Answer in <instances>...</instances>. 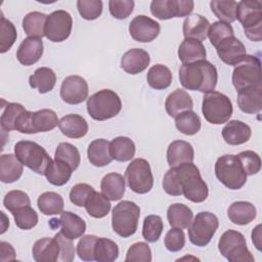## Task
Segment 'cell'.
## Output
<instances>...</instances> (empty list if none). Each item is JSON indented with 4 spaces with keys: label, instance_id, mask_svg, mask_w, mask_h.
<instances>
[{
    "label": "cell",
    "instance_id": "91938a15",
    "mask_svg": "<svg viewBox=\"0 0 262 262\" xmlns=\"http://www.w3.org/2000/svg\"><path fill=\"white\" fill-rule=\"evenodd\" d=\"M94 191V188L87 183H78L74 185L70 191V201L78 206L84 207L89 195Z\"/></svg>",
    "mask_w": 262,
    "mask_h": 262
},
{
    "label": "cell",
    "instance_id": "ac0fdd59",
    "mask_svg": "<svg viewBox=\"0 0 262 262\" xmlns=\"http://www.w3.org/2000/svg\"><path fill=\"white\" fill-rule=\"evenodd\" d=\"M216 50L219 58L228 66H236L247 55L245 45L234 36L222 40Z\"/></svg>",
    "mask_w": 262,
    "mask_h": 262
},
{
    "label": "cell",
    "instance_id": "9c48e42d",
    "mask_svg": "<svg viewBox=\"0 0 262 262\" xmlns=\"http://www.w3.org/2000/svg\"><path fill=\"white\" fill-rule=\"evenodd\" d=\"M231 100L223 93L211 91L204 95L202 113L206 121L214 125L226 123L232 116Z\"/></svg>",
    "mask_w": 262,
    "mask_h": 262
},
{
    "label": "cell",
    "instance_id": "52a82bcc",
    "mask_svg": "<svg viewBox=\"0 0 262 262\" xmlns=\"http://www.w3.org/2000/svg\"><path fill=\"white\" fill-rule=\"evenodd\" d=\"M140 208L131 201H122L112 212L113 230L122 237H129L136 232Z\"/></svg>",
    "mask_w": 262,
    "mask_h": 262
},
{
    "label": "cell",
    "instance_id": "f35d334b",
    "mask_svg": "<svg viewBox=\"0 0 262 262\" xmlns=\"http://www.w3.org/2000/svg\"><path fill=\"white\" fill-rule=\"evenodd\" d=\"M37 205L41 213L44 215H58L63 210L62 196L54 191H45L39 195Z\"/></svg>",
    "mask_w": 262,
    "mask_h": 262
},
{
    "label": "cell",
    "instance_id": "7bdbcfd3",
    "mask_svg": "<svg viewBox=\"0 0 262 262\" xmlns=\"http://www.w3.org/2000/svg\"><path fill=\"white\" fill-rule=\"evenodd\" d=\"M119 257L118 245L105 237H98L94 249V259L98 262H113Z\"/></svg>",
    "mask_w": 262,
    "mask_h": 262
},
{
    "label": "cell",
    "instance_id": "ba28073f",
    "mask_svg": "<svg viewBox=\"0 0 262 262\" xmlns=\"http://www.w3.org/2000/svg\"><path fill=\"white\" fill-rule=\"evenodd\" d=\"M14 154L23 165L40 175L45 174L47 167L52 161L41 145L29 140L16 142L14 145Z\"/></svg>",
    "mask_w": 262,
    "mask_h": 262
},
{
    "label": "cell",
    "instance_id": "be15d7a7",
    "mask_svg": "<svg viewBox=\"0 0 262 262\" xmlns=\"http://www.w3.org/2000/svg\"><path fill=\"white\" fill-rule=\"evenodd\" d=\"M252 242L257 250L261 251V224H258L252 231Z\"/></svg>",
    "mask_w": 262,
    "mask_h": 262
},
{
    "label": "cell",
    "instance_id": "7402d4cb",
    "mask_svg": "<svg viewBox=\"0 0 262 262\" xmlns=\"http://www.w3.org/2000/svg\"><path fill=\"white\" fill-rule=\"evenodd\" d=\"M32 253L37 262H54L58 261L60 247L55 237H43L35 242Z\"/></svg>",
    "mask_w": 262,
    "mask_h": 262
},
{
    "label": "cell",
    "instance_id": "44dd1931",
    "mask_svg": "<svg viewBox=\"0 0 262 262\" xmlns=\"http://www.w3.org/2000/svg\"><path fill=\"white\" fill-rule=\"evenodd\" d=\"M237 105L246 114H256L262 107V84L237 91Z\"/></svg>",
    "mask_w": 262,
    "mask_h": 262
},
{
    "label": "cell",
    "instance_id": "d590c367",
    "mask_svg": "<svg viewBox=\"0 0 262 262\" xmlns=\"http://www.w3.org/2000/svg\"><path fill=\"white\" fill-rule=\"evenodd\" d=\"M110 150L113 160L127 162L131 161L135 155V144L129 137L119 136L111 141Z\"/></svg>",
    "mask_w": 262,
    "mask_h": 262
},
{
    "label": "cell",
    "instance_id": "6125c7cd",
    "mask_svg": "<svg viewBox=\"0 0 262 262\" xmlns=\"http://www.w3.org/2000/svg\"><path fill=\"white\" fill-rule=\"evenodd\" d=\"M0 260L2 262L6 261H14L15 260V252L12 246L6 242L0 243Z\"/></svg>",
    "mask_w": 262,
    "mask_h": 262
},
{
    "label": "cell",
    "instance_id": "277c9868",
    "mask_svg": "<svg viewBox=\"0 0 262 262\" xmlns=\"http://www.w3.org/2000/svg\"><path fill=\"white\" fill-rule=\"evenodd\" d=\"M236 18L242 24L245 35L255 42L262 40V3L258 0L241 1L236 7Z\"/></svg>",
    "mask_w": 262,
    "mask_h": 262
},
{
    "label": "cell",
    "instance_id": "83f0119b",
    "mask_svg": "<svg viewBox=\"0 0 262 262\" xmlns=\"http://www.w3.org/2000/svg\"><path fill=\"white\" fill-rule=\"evenodd\" d=\"M193 107V102L190 95L183 89H176L168 95L165 101V108L167 114L175 118L180 113L189 111Z\"/></svg>",
    "mask_w": 262,
    "mask_h": 262
},
{
    "label": "cell",
    "instance_id": "7c38bea8",
    "mask_svg": "<svg viewBox=\"0 0 262 262\" xmlns=\"http://www.w3.org/2000/svg\"><path fill=\"white\" fill-rule=\"evenodd\" d=\"M127 185L136 193H146L154 185V176L149 163L145 159L137 158L131 161L125 171Z\"/></svg>",
    "mask_w": 262,
    "mask_h": 262
},
{
    "label": "cell",
    "instance_id": "ee69618b",
    "mask_svg": "<svg viewBox=\"0 0 262 262\" xmlns=\"http://www.w3.org/2000/svg\"><path fill=\"white\" fill-rule=\"evenodd\" d=\"M54 159L68 164L73 171L79 167L81 162V156L78 148L69 142H60L57 145Z\"/></svg>",
    "mask_w": 262,
    "mask_h": 262
},
{
    "label": "cell",
    "instance_id": "4316f807",
    "mask_svg": "<svg viewBox=\"0 0 262 262\" xmlns=\"http://www.w3.org/2000/svg\"><path fill=\"white\" fill-rule=\"evenodd\" d=\"M206 55L205 46L201 41L195 39L185 38L178 48V57L183 64L205 60Z\"/></svg>",
    "mask_w": 262,
    "mask_h": 262
},
{
    "label": "cell",
    "instance_id": "9f6ffc18",
    "mask_svg": "<svg viewBox=\"0 0 262 262\" xmlns=\"http://www.w3.org/2000/svg\"><path fill=\"white\" fill-rule=\"evenodd\" d=\"M97 236L93 234H87L81 237L77 245V254L79 258L83 261H93L94 259V249L97 242Z\"/></svg>",
    "mask_w": 262,
    "mask_h": 262
},
{
    "label": "cell",
    "instance_id": "2e32d148",
    "mask_svg": "<svg viewBox=\"0 0 262 262\" xmlns=\"http://www.w3.org/2000/svg\"><path fill=\"white\" fill-rule=\"evenodd\" d=\"M88 84L80 76L73 75L67 77L60 86V97L69 104H79L88 96Z\"/></svg>",
    "mask_w": 262,
    "mask_h": 262
},
{
    "label": "cell",
    "instance_id": "3957f363",
    "mask_svg": "<svg viewBox=\"0 0 262 262\" xmlns=\"http://www.w3.org/2000/svg\"><path fill=\"white\" fill-rule=\"evenodd\" d=\"M86 106L89 116L93 120L105 121L120 113L122 101L115 91L102 89L87 98Z\"/></svg>",
    "mask_w": 262,
    "mask_h": 262
},
{
    "label": "cell",
    "instance_id": "7a4b0ae2",
    "mask_svg": "<svg viewBox=\"0 0 262 262\" xmlns=\"http://www.w3.org/2000/svg\"><path fill=\"white\" fill-rule=\"evenodd\" d=\"M179 80L185 89L208 93L217 85V69L206 59L185 63L179 69Z\"/></svg>",
    "mask_w": 262,
    "mask_h": 262
},
{
    "label": "cell",
    "instance_id": "1f68e13d",
    "mask_svg": "<svg viewBox=\"0 0 262 262\" xmlns=\"http://www.w3.org/2000/svg\"><path fill=\"white\" fill-rule=\"evenodd\" d=\"M59 224L61 228L60 232L71 239L81 237L86 230L85 221L80 216L70 211H66L60 214Z\"/></svg>",
    "mask_w": 262,
    "mask_h": 262
},
{
    "label": "cell",
    "instance_id": "d6a6232c",
    "mask_svg": "<svg viewBox=\"0 0 262 262\" xmlns=\"http://www.w3.org/2000/svg\"><path fill=\"white\" fill-rule=\"evenodd\" d=\"M100 189L110 201H119L125 193V178L119 173H108L101 179Z\"/></svg>",
    "mask_w": 262,
    "mask_h": 262
},
{
    "label": "cell",
    "instance_id": "816d5d0a",
    "mask_svg": "<svg viewBox=\"0 0 262 262\" xmlns=\"http://www.w3.org/2000/svg\"><path fill=\"white\" fill-rule=\"evenodd\" d=\"M3 205L10 213H13L23 207L30 206L31 201L29 195L25 191L11 190L5 194L3 199Z\"/></svg>",
    "mask_w": 262,
    "mask_h": 262
},
{
    "label": "cell",
    "instance_id": "b9f144b4",
    "mask_svg": "<svg viewBox=\"0 0 262 262\" xmlns=\"http://www.w3.org/2000/svg\"><path fill=\"white\" fill-rule=\"evenodd\" d=\"M175 126L179 132L185 135L196 134L202 126L200 117L191 110L180 113L175 117Z\"/></svg>",
    "mask_w": 262,
    "mask_h": 262
},
{
    "label": "cell",
    "instance_id": "9a60e30c",
    "mask_svg": "<svg viewBox=\"0 0 262 262\" xmlns=\"http://www.w3.org/2000/svg\"><path fill=\"white\" fill-rule=\"evenodd\" d=\"M191 0H154L150 3V12L159 19L188 16L193 10Z\"/></svg>",
    "mask_w": 262,
    "mask_h": 262
},
{
    "label": "cell",
    "instance_id": "6f0895ef",
    "mask_svg": "<svg viewBox=\"0 0 262 262\" xmlns=\"http://www.w3.org/2000/svg\"><path fill=\"white\" fill-rule=\"evenodd\" d=\"M165 247L170 252H178L185 245V234L181 228L172 227L165 235Z\"/></svg>",
    "mask_w": 262,
    "mask_h": 262
},
{
    "label": "cell",
    "instance_id": "4dcf8cb0",
    "mask_svg": "<svg viewBox=\"0 0 262 262\" xmlns=\"http://www.w3.org/2000/svg\"><path fill=\"white\" fill-rule=\"evenodd\" d=\"M110 143V141L103 138L95 139L90 142L87 148V157L90 164L95 167H104L113 161Z\"/></svg>",
    "mask_w": 262,
    "mask_h": 262
},
{
    "label": "cell",
    "instance_id": "f907efd6",
    "mask_svg": "<svg viewBox=\"0 0 262 262\" xmlns=\"http://www.w3.org/2000/svg\"><path fill=\"white\" fill-rule=\"evenodd\" d=\"M230 36H234V32L229 24L218 20L210 25L208 37L214 47H217L222 40Z\"/></svg>",
    "mask_w": 262,
    "mask_h": 262
},
{
    "label": "cell",
    "instance_id": "d4e9b609",
    "mask_svg": "<svg viewBox=\"0 0 262 262\" xmlns=\"http://www.w3.org/2000/svg\"><path fill=\"white\" fill-rule=\"evenodd\" d=\"M251 134L250 126L238 120L229 121L222 129V137L229 145H239L247 142Z\"/></svg>",
    "mask_w": 262,
    "mask_h": 262
},
{
    "label": "cell",
    "instance_id": "681fc988",
    "mask_svg": "<svg viewBox=\"0 0 262 262\" xmlns=\"http://www.w3.org/2000/svg\"><path fill=\"white\" fill-rule=\"evenodd\" d=\"M16 226L24 230H29L35 227L38 223V215L31 206L23 207L12 213Z\"/></svg>",
    "mask_w": 262,
    "mask_h": 262
},
{
    "label": "cell",
    "instance_id": "5b68a950",
    "mask_svg": "<svg viewBox=\"0 0 262 262\" xmlns=\"http://www.w3.org/2000/svg\"><path fill=\"white\" fill-rule=\"evenodd\" d=\"M57 115L54 111L43 108L37 112L25 111L18 117L15 130L25 134L47 132L53 130L58 125Z\"/></svg>",
    "mask_w": 262,
    "mask_h": 262
},
{
    "label": "cell",
    "instance_id": "ffe728a7",
    "mask_svg": "<svg viewBox=\"0 0 262 262\" xmlns=\"http://www.w3.org/2000/svg\"><path fill=\"white\" fill-rule=\"evenodd\" d=\"M149 54L141 48H133L126 51L121 58V68L128 74L137 75L143 72L149 64Z\"/></svg>",
    "mask_w": 262,
    "mask_h": 262
},
{
    "label": "cell",
    "instance_id": "db71d44e",
    "mask_svg": "<svg viewBox=\"0 0 262 262\" xmlns=\"http://www.w3.org/2000/svg\"><path fill=\"white\" fill-rule=\"evenodd\" d=\"M77 8L84 19L93 20L101 14L102 2L100 0H78Z\"/></svg>",
    "mask_w": 262,
    "mask_h": 262
},
{
    "label": "cell",
    "instance_id": "bcb514c9",
    "mask_svg": "<svg viewBox=\"0 0 262 262\" xmlns=\"http://www.w3.org/2000/svg\"><path fill=\"white\" fill-rule=\"evenodd\" d=\"M26 108L23 104L16 102H8L3 106V112L1 115V128L3 131L15 130V123L19 115L25 112Z\"/></svg>",
    "mask_w": 262,
    "mask_h": 262
},
{
    "label": "cell",
    "instance_id": "ab89813d",
    "mask_svg": "<svg viewBox=\"0 0 262 262\" xmlns=\"http://www.w3.org/2000/svg\"><path fill=\"white\" fill-rule=\"evenodd\" d=\"M172 73L169 68L164 64L152 66L146 75L148 85L156 90L168 88L172 83Z\"/></svg>",
    "mask_w": 262,
    "mask_h": 262
},
{
    "label": "cell",
    "instance_id": "f6af8a7d",
    "mask_svg": "<svg viewBox=\"0 0 262 262\" xmlns=\"http://www.w3.org/2000/svg\"><path fill=\"white\" fill-rule=\"evenodd\" d=\"M210 7L212 12L219 18L220 21L229 24L236 19V7L235 1H211Z\"/></svg>",
    "mask_w": 262,
    "mask_h": 262
},
{
    "label": "cell",
    "instance_id": "5bb4252c",
    "mask_svg": "<svg viewBox=\"0 0 262 262\" xmlns=\"http://www.w3.org/2000/svg\"><path fill=\"white\" fill-rule=\"evenodd\" d=\"M73 18L66 10H55L47 15L45 24V37L51 42L67 40L72 32Z\"/></svg>",
    "mask_w": 262,
    "mask_h": 262
},
{
    "label": "cell",
    "instance_id": "4fadbf2b",
    "mask_svg": "<svg viewBox=\"0 0 262 262\" xmlns=\"http://www.w3.org/2000/svg\"><path fill=\"white\" fill-rule=\"evenodd\" d=\"M219 220L210 212H200L188 226V237L196 247H205L217 231Z\"/></svg>",
    "mask_w": 262,
    "mask_h": 262
},
{
    "label": "cell",
    "instance_id": "e0dca14e",
    "mask_svg": "<svg viewBox=\"0 0 262 262\" xmlns=\"http://www.w3.org/2000/svg\"><path fill=\"white\" fill-rule=\"evenodd\" d=\"M160 24L146 15L135 16L129 25L130 36L137 42H151L160 34Z\"/></svg>",
    "mask_w": 262,
    "mask_h": 262
},
{
    "label": "cell",
    "instance_id": "cb8c5ba5",
    "mask_svg": "<svg viewBox=\"0 0 262 262\" xmlns=\"http://www.w3.org/2000/svg\"><path fill=\"white\" fill-rule=\"evenodd\" d=\"M210 29L209 20L201 14H189L185 17L183 21V36L184 38L195 39L199 41H204L208 37Z\"/></svg>",
    "mask_w": 262,
    "mask_h": 262
},
{
    "label": "cell",
    "instance_id": "8fae6325",
    "mask_svg": "<svg viewBox=\"0 0 262 262\" xmlns=\"http://www.w3.org/2000/svg\"><path fill=\"white\" fill-rule=\"evenodd\" d=\"M232 84L236 91L261 84V62L257 56L247 54L232 73Z\"/></svg>",
    "mask_w": 262,
    "mask_h": 262
},
{
    "label": "cell",
    "instance_id": "f546056e",
    "mask_svg": "<svg viewBox=\"0 0 262 262\" xmlns=\"http://www.w3.org/2000/svg\"><path fill=\"white\" fill-rule=\"evenodd\" d=\"M227 215L232 223L236 225H246L251 223L256 218L257 211L252 203L238 201L229 206Z\"/></svg>",
    "mask_w": 262,
    "mask_h": 262
},
{
    "label": "cell",
    "instance_id": "8992f818",
    "mask_svg": "<svg viewBox=\"0 0 262 262\" xmlns=\"http://www.w3.org/2000/svg\"><path fill=\"white\" fill-rule=\"evenodd\" d=\"M217 179L227 188L236 190L247 182V174L235 155H224L217 159L215 164Z\"/></svg>",
    "mask_w": 262,
    "mask_h": 262
},
{
    "label": "cell",
    "instance_id": "60d3db41",
    "mask_svg": "<svg viewBox=\"0 0 262 262\" xmlns=\"http://www.w3.org/2000/svg\"><path fill=\"white\" fill-rule=\"evenodd\" d=\"M84 207L89 216L93 218H103L111 210V203L101 192L94 190L87 199Z\"/></svg>",
    "mask_w": 262,
    "mask_h": 262
},
{
    "label": "cell",
    "instance_id": "94428289",
    "mask_svg": "<svg viewBox=\"0 0 262 262\" xmlns=\"http://www.w3.org/2000/svg\"><path fill=\"white\" fill-rule=\"evenodd\" d=\"M57 239L60 247V254L58 257V261L61 262H71L75 258V248L73 245V239L67 237L61 232H58L54 235Z\"/></svg>",
    "mask_w": 262,
    "mask_h": 262
},
{
    "label": "cell",
    "instance_id": "6da1fadb",
    "mask_svg": "<svg viewBox=\"0 0 262 262\" xmlns=\"http://www.w3.org/2000/svg\"><path fill=\"white\" fill-rule=\"evenodd\" d=\"M163 188L170 195L183 194L193 203L204 202L209 194L207 183L192 162L170 168L163 178Z\"/></svg>",
    "mask_w": 262,
    "mask_h": 262
},
{
    "label": "cell",
    "instance_id": "8d00e7d4",
    "mask_svg": "<svg viewBox=\"0 0 262 262\" xmlns=\"http://www.w3.org/2000/svg\"><path fill=\"white\" fill-rule=\"evenodd\" d=\"M72 173L73 169L68 164L54 159L47 167L44 175L49 183L56 186H61L70 180Z\"/></svg>",
    "mask_w": 262,
    "mask_h": 262
},
{
    "label": "cell",
    "instance_id": "c3c4849f",
    "mask_svg": "<svg viewBox=\"0 0 262 262\" xmlns=\"http://www.w3.org/2000/svg\"><path fill=\"white\" fill-rule=\"evenodd\" d=\"M17 37L14 25L3 15L0 17V52L5 53L14 44Z\"/></svg>",
    "mask_w": 262,
    "mask_h": 262
},
{
    "label": "cell",
    "instance_id": "7dc6e473",
    "mask_svg": "<svg viewBox=\"0 0 262 262\" xmlns=\"http://www.w3.org/2000/svg\"><path fill=\"white\" fill-rule=\"evenodd\" d=\"M163 220L158 215H148L144 218L142 226V236L148 243L157 242L163 231Z\"/></svg>",
    "mask_w": 262,
    "mask_h": 262
},
{
    "label": "cell",
    "instance_id": "680465c9",
    "mask_svg": "<svg viewBox=\"0 0 262 262\" xmlns=\"http://www.w3.org/2000/svg\"><path fill=\"white\" fill-rule=\"evenodd\" d=\"M134 8L133 0H111L108 2V9L111 14L118 19L128 17Z\"/></svg>",
    "mask_w": 262,
    "mask_h": 262
},
{
    "label": "cell",
    "instance_id": "e575fe53",
    "mask_svg": "<svg viewBox=\"0 0 262 262\" xmlns=\"http://www.w3.org/2000/svg\"><path fill=\"white\" fill-rule=\"evenodd\" d=\"M167 219L171 227L185 229L192 221V211L184 204H173L167 210Z\"/></svg>",
    "mask_w": 262,
    "mask_h": 262
},
{
    "label": "cell",
    "instance_id": "484cf974",
    "mask_svg": "<svg viewBox=\"0 0 262 262\" xmlns=\"http://www.w3.org/2000/svg\"><path fill=\"white\" fill-rule=\"evenodd\" d=\"M59 130L69 138H81L88 132L87 121L80 115L70 114L62 117L58 122Z\"/></svg>",
    "mask_w": 262,
    "mask_h": 262
},
{
    "label": "cell",
    "instance_id": "d6986e66",
    "mask_svg": "<svg viewBox=\"0 0 262 262\" xmlns=\"http://www.w3.org/2000/svg\"><path fill=\"white\" fill-rule=\"evenodd\" d=\"M43 54V41L41 38L28 37L19 44L16 57L24 66H32L36 63Z\"/></svg>",
    "mask_w": 262,
    "mask_h": 262
},
{
    "label": "cell",
    "instance_id": "836d02e7",
    "mask_svg": "<svg viewBox=\"0 0 262 262\" xmlns=\"http://www.w3.org/2000/svg\"><path fill=\"white\" fill-rule=\"evenodd\" d=\"M56 83V75L53 70L42 67L37 69L29 78V84L32 88L38 89L39 93H47L53 89Z\"/></svg>",
    "mask_w": 262,
    "mask_h": 262
},
{
    "label": "cell",
    "instance_id": "f5cc1de1",
    "mask_svg": "<svg viewBox=\"0 0 262 262\" xmlns=\"http://www.w3.org/2000/svg\"><path fill=\"white\" fill-rule=\"evenodd\" d=\"M126 262H150L151 251L146 243L138 242L133 244L127 251Z\"/></svg>",
    "mask_w": 262,
    "mask_h": 262
},
{
    "label": "cell",
    "instance_id": "603a6c76",
    "mask_svg": "<svg viewBox=\"0 0 262 262\" xmlns=\"http://www.w3.org/2000/svg\"><path fill=\"white\" fill-rule=\"evenodd\" d=\"M194 158L192 145L184 140H175L167 148V162L170 168L184 163H191Z\"/></svg>",
    "mask_w": 262,
    "mask_h": 262
},
{
    "label": "cell",
    "instance_id": "f1b7e54d",
    "mask_svg": "<svg viewBox=\"0 0 262 262\" xmlns=\"http://www.w3.org/2000/svg\"><path fill=\"white\" fill-rule=\"evenodd\" d=\"M24 165L15 155L5 154L0 157V180L3 183H12L18 180L24 171Z\"/></svg>",
    "mask_w": 262,
    "mask_h": 262
},
{
    "label": "cell",
    "instance_id": "74e56055",
    "mask_svg": "<svg viewBox=\"0 0 262 262\" xmlns=\"http://www.w3.org/2000/svg\"><path fill=\"white\" fill-rule=\"evenodd\" d=\"M47 15L39 11L28 13L23 19V29L29 37L41 38L45 36V24Z\"/></svg>",
    "mask_w": 262,
    "mask_h": 262
},
{
    "label": "cell",
    "instance_id": "11a10c76",
    "mask_svg": "<svg viewBox=\"0 0 262 262\" xmlns=\"http://www.w3.org/2000/svg\"><path fill=\"white\" fill-rule=\"evenodd\" d=\"M237 158L247 175H255L261 169V159L253 150H244L237 155Z\"/></svg>",
    "mask_w": 262,
    "mask_h": 262
},
{
    "label": "cell",
    "instance_id": "30bf717a",
    "mask_svg": "<svg viewBox=\"0 0 262 262\" xmlns=\"http://www.w3.org/2000/svg\"><path fill=\"white\" fill-rule=\"evenodd\" d=\"M218 250L230 262H253L254 256L248 250L243 233L236 230H226L218 242Z\"/></svg>",
    "mask_w": 262,
    "mask_h": 262
}]
</instances>
